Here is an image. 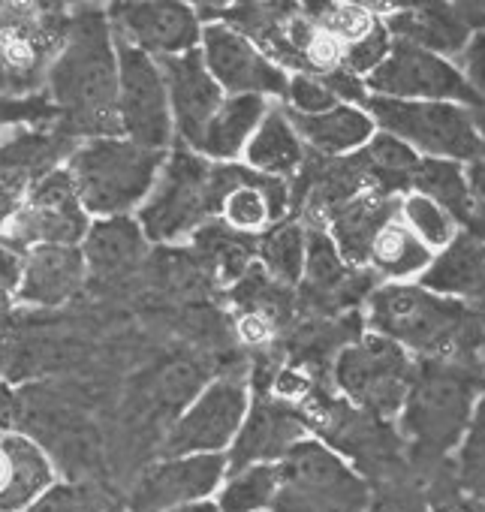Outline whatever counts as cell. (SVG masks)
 <instances>
[{"label":"cell","instance_id":"cell-27","mask_svg":"<svg viewBox=\"0 0 485 512\" xmlns=\"http://www.w3.org/2000/svg\"><path fill=\"white\" fill-rule=\"evenodd\" d=\"M305 157H308V148L299 139L287 109L281 103H272V109L266 112L254 139L248 142L241 163L260 175L287 181L305 166Z\"/></svg>","mask_w":485,"mask_h":512},{"label":"cell","instance_id":"cell-23","mask_svg":"<svg viewBox=\"0 0 485 512\" xmlns=\"http://www.w3.org/2000/svg\"><path fill=\"white\" fill-rule=\"evenodd\" d=\"M287 115L305 148L326 160L353 157L377 136V121L359 103H338L320 115H296L287 109Z\"/></svg>","mask_w":485,"mask_h":512},{"label":"cell","instance_id":"cell-39","mask_svg":"<svg viewBox=\"0 0 485 512\" xmlns=\"http://www.w3.org/2000/svg\"><path fill=\"white\" fill-rule=\"evenodd\" d=\"M458 70L464 73L473 97H476V109H473V118L479 124V130L485 133V28L473 31L470 43L464 46V52L458 55Z\"/></svg>","mask_w":485,"mask_h":512},{"label":"cell","instance_id":"cell-4","mask_svg":"<svg viewBox=\"0 0 485 512\" xmlns=\"http://www.w3.org/2000/svg\"><path fill=\"white\" fill-rule=\"evenodd\" d=\"M169 151L142 148L124 136L82 139L67 157L73 187L94 220L136 217Z\"/></svg>","mask_w":485,"mask_h":512},{"label":"cell","instance_id":"cell-33","mask_svg":"<svg viewBox=\"0 0 485 512\" xmlns=\"http://www.w3.org/2000/svg\"><path fill=\"white\" fill-rule=\"evenodd\" d=\"M58 127V109L49 97H0V151H7L19 139L55 130Z\"/></svg>","mask_w":485,"mask_h":512},{"label":"cell","instance_id":"cell-26","mask_svg":"<svg viewBox=\"0 0 485 512\" xmlns=\"http://www.w3.org/2000/svg\"><path fill=\"white\" fill-rule=\"evenodd\" d=\"M434 253L410 232V226L398 217V211L377 229L365 272L380 284H413L425 275Z\"/></svg>","mask_w":485,"mask_h":512},{"label":"cell","instance_id":"cell-3","mask_svg":"<svg viewBox=\"0 0 485 512\" xmlns=\"http://www.w3.org/2000/svg\"><path fill=\"white\" fill-rule=\"evenodd\" d=\"M365 332L383 335L416 359L464 362L485 374L479 362V326L467 302L446 299L413 284H377L365 299Z\"/></svg>","mask_w":485,"mask_h":512},{"label":"cell","instance_id":"cell-40","mask_svg":"<svg viewBox=\"0 0 485 512\" xmlns=\"http://www.w3.org/2000/svg\"><path fill=\"white\" fill-rule=\"evenodd\" d=\"M37 181V175H31L28 169L0 160V232L10 223V217L19 211V205L25 202L31 184Z\"/></svg>","mask_w":485,"mask_h":512},{"label":"cell","instance_id":"cell-9","mask_svg":"<svg viewBox=\"0 0 485 512\" xmlns=\"http://www.w3.org/2000/svg\"><path fill=\"white\" fill-rule=\"evenodd\" d=\"M254 392L241 377L211 380L175 419L160 452L172 455H226L251 410Z\"/></svg>","mask_w":485,"mask_h":512},{"label":"cell","instance_id":"cell-35","mask_svg":"<svg viewBox=\"0 0 485 512\" xmlns=\"http://www.w3.org/2000/svg\"><path fill=\"white\" fill-rule=\"evenodd\" d=\"M109 497L91 482H55L25 512H109Z\"/></svg>","mask_w":485,"mask_h":512},{"label":"cell","instance_id":"cell-21","mask_svg":"<svg viewBox=\"0 0 485 512\" xmlns=\"http://www.w3.org/2000/svg\"><path fill=\"white\" fill-rule=\"evenodd\" d=\"M389 34L395 40L413 43L449 61H458L464 46L473 37V25L467 22L461 7L446 4H425V7H398L380 13Z\"/></svg>","mask_w":485,"mask_h":512},{"label":"cell","instance_id":"cell-31","mask_svg":"<svg viewBox=\"0 0 485 512\" xmlns=\"http://www.w3.org/2000/svg\"><path fill=\"white\" fill-rule=\"evenodd\" d=\"M278 491V464H248L226 470L214 500L220 512H272Z\"/></svg>","mask_w":485,"mask_h":512},{"label":"cell","instance_id":"cell-24","mask_svg":"<svg viewBox=\"0 0 485 512\" xmlns=\"http://www.w3.org/2000/svg\"><path fill=\"white\" fill-rule=\"evenodd\" d=\"M269 109L272 103L263 97H226L205 124L193 151L211 163H241Z\"/></svg>","mask_w":485,"mask_h":512},{"label":"cell","instance_id":"cell-47","mask_svg":"<svg viewBox=\"0 0 485 512\" xmlns=\"http://www.w3.org/2000/svg\"><path fill=\"white\" fill-rule=\"evenodd\" d=\"M482 389H485V383H482Z\"/></svg>","mask_w":485,"mask_h":512},{"label":"cell","instance_id":"cell-2","mask_svg":"<svg viewBox=\"0 0 485 512\" xmlns=\"http://www.w3.org/2000/svg\"><path fill=\"white\" fill-rule=\"evenodd\" d=\"M485 374L464 362L419 359L410 395L395 419L410 470L431 479L449 467L482 395Z\"/></svg>","mask_w":485,"mask_h":512},{"label":"cell","instance_id":"cell-37","mask_svg":"<svg viewBox=\"0 0 485 512\" xmlns=\"http://www.w3.org/2000/svg\"><path fill=\"white\" fill-rule=\"evenodd\" d=\"M341 100L332 94V88L320 79V76H308V73H293L290 85H287V97L281 106H287L296 115H320L332 106H338Z\"/></svg>","mask_w":485,"mask_h":512},{"label":"cell","instance_id":"cell-25","mask_svg":"<svg viewBox=\"0 0 485 512\" xmlns=\"http://www.w3.org/2000/svg\"><path fill=\"white\" fill-rule=\"evenodd\" d=\"M94 278H121L133 272L148 250V238L136 217H106L94 220L85 241L79 244Z\"/></svg>","mask_w":485,"mask_h":512},{"label":"cell","instance_id":"cell-43","mask_svg":"<svg viewBox=\"0 0 485 512\" xmlns=\"http://www.w3.org/2000/svg\"><path fill=\"white\" fill-rule=\"evenodd\" d=\"M467 181H470V190H473L476 202H479L482 211H485V157L467 163Z\"/></svg>","mask_w":485,"mask_h":512},{"label":"cell","instance_id":"cell-42","mask_svg":"<svg viewBox=\"0 0 485 512\" xmlns=\"http://www.w3.org/2000/svg\"><path fill=\"white\" fill-rule=\"evenodd\" d=\"M13 419H16V395L4 380H0V434L13 431Z\"/></svg>","mask_w":485,"mask_h":512},{"label":"cell","instance_id":"cell-15","mask_svg":"<svg viewBox=\"0 0 485 512\" xmlns=\"http://www.w3.org/2000/svg\"><path fill=\"white\" fill-rule=\"evenodd\" d=\"M305 437H311V425L296 401L278 392H254L245 425L226 452V470L248 464H278Z\"/></svg>","mask_w":485,"mask_h":512},{"label":"cell","instance_id":"cell-1","mask_svg":"<svg viewBox=\"0 0 485 512\" xmlns=\"http://www.w3.org/2000/svg\"><path fill=\"white\" fill-rule=\"evenodd\" d=\"M58 130L76 142L121 136L118 124V46L109 13L79 10L61 37L46 73Z\"/></svg>","mask_w":485,"mask_h":512},{"label":"cell","instance_id":"cell-45","mask_svg":"<svg viewBox=\"0 0 485 512\" xmlns=\"http://www.w3.org/2000/svg\"><path fill=\"white\" fill-rule=\"evenodd\" d=\"M482 157H485V133H482Z\"/></svg>","mask_w":485,"mask_h":512},{"label":"cell","instance_id":"cell-5","mask_svg":"<svg viewBox=\"0 0 485 512\" xmlns=\"http://www.w3.org/2000/svg\"><path fill=\"white\" fill-rule=\"evenodd\" d=\"M136 220L151 244L193 238L217 220V163L175 142Z\"/></svg>","mask_w":485,"mask_h":512},{"label":"cell","instance_id":"cell-6","mask_svg":"<svg viewBox=\"0 0 485 512\" xmlns=\"http://www.w3.org/2000/svg\"><path fill=\"white\" fill-rule=\"evenodd\" d=\"M374 485L329 443L305 437L278 461L272 512H365Z\"/></svg>","mask_w":485,"mask_h":512},{"label":"cell","instance_id":"cell-46","mask_svg":"<svg viewBox=\"0 0 485 512\" xmlns=\"http://www.w3.org/2000/svg\"><path fill=\"white\" fill-rule=\"evenodd\" d=\"M109 512H127V509H118V506H112V509H109Z\"/></svg>","mask_w":485,"mask_h":512},{"label":"cell","instance_id":"cell-28","mask_svg":"<svg viewBox=\"0 0 485 512\" xmlns=\"http://www.w3.org/2000/svg\"><path fill=\"white\" fill-rule=\"evenodd\" d=\"M413 190L431 196L437 205H443L461 229L485 232V211L476 202L470 181H467V166L452 163V160H422L413 178Z\"/></svg>","mask_w":485,"mask_h":512},{"label":"cell","instance_id":"cell-16","mask_svg":"<svg viewBox=\"0 0 485 512\" xmlns=\"http://www.w3.org/2000/svg\"><path fill=\"white\" fill-rule=\"evenodd\" d=\"M106 13L115 37L154 61L199 49L205 28L190 4H112Z\"/></svg>","mask_w":485,"mask_h":512},{"label":"cell","instance_id":"cell-20","mask_svg":"<svg viewBox=\"0 0 485 512\" xmlns=\"http://www.w3.org/2000/svg\"><path fill=\"white\" fill-rule=\"evenodd\" d=\"M55 482V464L37 440L19 431L0 434V512H25Z\"/></svg>","mask_w":485,"mask_h":512},{"label":"cell","instance_id":"cell-7","mask_svg":"<svg viewBox=\"0 0 485 512\" xmlns=\"http://www.w3.org/2000/svg\"><path fill=\"white\" fill-rule=\"evenodd\" d=\"M416 371L419 359L413 353L383 335L362 332L335 353L332 383L335 392L353 407L383 422H395L410 395Z\"/></svg>","mask_w":485,"mask_h":512},{"label":"cell","instance_id":"cell-8","mask_svg":"<svg viewBox=\"0 0 485 512\" xmlns=\"http://www.w3.org/2000/svg\"><path fill=\"white\" fill-rule=\"evenodd\" d=\"M365 109L377 121V130L395 136L422 160H452L467 166L482 157V130L467 106L368 97Z\"/></svg>","mask_w":485,"mask_h":512},{"label":"cell","instance_id":"cell-10","mask_svg":"<svg viewBox=\"0 0 485 512\" xmlns=\"http://www.w3.org/2000/svg\"><path fill=\"white\" fill-rule=\"evenodd\" d=\"M365 88L368 97L410 103H458L470 112L476 109V97L455 61L395 37L386 61L365 79Z\"/></svg>","mask_w":485,"mask_h":512},{"label":"cell","instance_id":"cell-34","mask_svg":"<svg viewBox=\"0 0 485 512\" xmlns=\"http://www.w3.org/2000/svg\"><path fill=\"white\" fill-rule=\"evenodd\" d=\"M449 473L467 494L485 500V389H482L473 419L449 461Z\"/></svg>","mask_w":485,"mask_h":512},{"label":"cell","instance_id":"cell-13","mask_svg":"<svg viewBox=\"0 0 485 512\" xmlns=\"http://www.w3.org/2000/svg\"><path fill=\"white\" fill-rule=\"evenodd\" d=\"M199 55L226 97H263L284 103L290 73L281 70L248 34L226 22H205Z\"/></svg>","mask_w":485,"mask_h":512},{"label":"cell","instance_id":"cell-44","mask_svg":"<svg viewBox=\"0 0 485 512\" xmlns=\"http://www.w3.org/2000/svg\"><path fill=\"white\" fill-rule=\"evenodd\" d=\"M166 512H220L217 500L214 497H205V500H193V503H181V506H172Z\"/></svg>","mask_w":485,"mask_h":512},{"label":"cell","instance_id":"cell-14","mask_svg":"<svg viewBox=\"0 0 485 512\" xmlns=\"http://www.w3.org/2000/svg\"><path fill=\"white\" fill-rule=\"evenodd\" d=\"M290 187L245 163H217V220L245 238H263L287 220Z\"/></svg>","mask_w":485,"mask_h":512},{"label":"cell","instance_id":"cell-19","mask_svg":"<svg viewBox=\"0 0 485 512\" xmlns=\"http://www.w3.org/2000/svg\"><path fill=\"white\" fill-rule=\"evenodd\" d=\"M88 281V263L82 247L40 244L25 250V275L16 302L31 308H58L82 293Z\"/></svg>","mask_w":485,"mask_h":512},{"label":"cell","instance_id":"cell-41","mask_svg":"<svg viewBox=\"0 0 485 512\" xmlns=\"http://www.w3.org/2000/svg\"><path fill=\"white\" fill-rule=\"evenodd\" d=\"M25 275V250L0 238V308L16 302Z\"/></svg>","mask_w":485,"mask_h":512},{"label":"cell","instance_id":"cell-38","mask_svg":"<svg viewBox=\"0 0 485 512\" xmlns=\"http://www.w3.org/2000/svg\"><path fill=\"white\" fill-rule=\"evenodd\" d=\"M425 491H428V509L431 512H485V500L467 494L452 479L449 467H443L440 473L425 479Z\"/></svg>","mask_w":485,"mask_h":512},{"label":"cell","instance_id":"cell-11","mask_svg":"<svg viewBox=\"0 0 485 512\" xmlns=\"http://www.w3.org/2000/svg\"><path fill=\"white\" fill-rule=\"evenodd\" d=\"M115 46H118L121 136L151 151H169L175 145V124H172V106H169V91L160 64L118 37Z\"/></svg>","mask_w":485,"mask_h":512},{"label":"cell","instance_id":"cell-18","mask_svg":"<svg viewBox=\"0 0 485 512\" xmlns=\"http://www.w3.org/2000/svg\"><path fill=\"white\" fill-rule=\"evenodd\" d=\"M157 64H160V73H163V82L169 91L175 142L193 151L205 124L220 109L226 94L205 70L199 49H193L187 55H175V58H160Z\"/></svg>","mask_w":485,"mask_h":512},{"label":"cell","instance_id":"cell-30","mask_svg":"<svg viewBox=\"0 0 485 512\" xmlns=\"http://www.w3.org/2000/svg\"><path fill=\"white\" fill-rule=\"evenodd\" d=\"M308 263V229L284 220L263 238H257V266L281 287H299Z\"/></svg>","mask_w":485,"mask_h":512},{"label":"cell","instance_id":"cell-29","mask_svg":"<svg viewBox=\"0 0 485 512\" xmlns=\"http://www.w3.org/2000/svg\"><path fill=\"white\" fill-rule=\"evenodd\" d=\"M353 160L368 190H380L389 196H401L413 190V178L422 163V157L413 148H407L404 142H398L395 136L383 130H377V136L359 154H353Z\"/></svg>","mask_w":485,"mask_h":512},{"label":"cell","instance_id":"cell-12","mask_svg":"<svg viewBox=\"0 0 485 512\" xmlns=\"http://www.w3.org/2000/svg\"><path fill=\"white\" fill-rule=\"evenodd\" d=\"M91 223H94V217L85 211L67 166H58L31 184L25 202L10 217L0 238L22 247V250L40 247V244L79 247L85 241Z\"/></svg>","mask_w":485,"mask_h":512},{"label":"cell","instance_id":"cell-22","mask_svg":"<svg viewBox=\"0 0 485 512\" xmlns=\"http://www.w3.org/2000/svg\"><path fill=\"white\" fill-rule=\"evenodd\" d=\"M398 211V196L380 193V190H362L350 196L347 202L335 205L323 217V229L329 232L332 244L338 247L341 260L359 272H365L368 247L377 235V229Z\"/></svg>","mask_w":485,"mask_h":512},{"label":"cell","instance_id":"cell-36","mask_svg":"<svg viewBox=\"0 0 485 512\" xmlns=\"http://www.w3.org/2000/svg\"><path fill=\"white\" fill-rule=\"evenodd\" d=\"M365 512H431L425 479L416 473H401L395 479L377 482Z\"/></svg>","mask_w":485,"mask_h":512},{"label":"cell","instance_id":"cell-17","mask_svg":"<svg viewBox=\"0 0 485 512\" xmlns=\"http://www.w3.org/2000/svg\"><path fill=\"white\" fill-rule=\"evenodd\" d=\"M226 476V455H172L151 464L127 497V512H166L214 497Z\"/></svg>","mask_w":485,"mask_h":512},{"label":"cell","instance_id":"cell-32","mask_svg":"<svg viewBox=\"0 0 485 512\" xmlns=\"http://www.w3.org/2000/svg\"><path fill=\"white\" fill-rule=\"evenodd\" d=\"M398 217L410 226V232L431 253H440L443 247H449L455 235L461 232V223L443 205H437L431 196L416 193V190H407L398 196Z\"/></svg>","mask_w":485,"mask_h":512}]
</instances>
